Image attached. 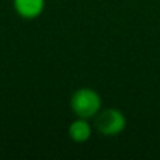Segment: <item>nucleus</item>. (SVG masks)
I'll list each match as a JSON object with an SVG mask.
<instances>
[{
  "label": "nucleus",
  "mask_w": 160,
  "mask_h": 160,
  "mask_svg": "<svg viewBox=\"0 0 160 160\" xmlns=\"http://www.w3.org/2000/svg\"><path fill=\"white\" fill-rule=\"evenodd\" d=\"M70 108L79 118H94L101 111V97L93 88L82 87L72 94Z\"/></svg>",
  "instance_id": "f257e3e1"
},
{
  "label": "nucleus",
  "mask_w": 160,
  "mask_h": 160,
  "mask_svg": "<svg viewBox=\"0 0 160 160\" xmlns=\"http://www.w3.org/2000/svg\"><path fill=\"white\" fill-rule=\"evenodd\" d=\"M96 129L104 136L119 135L127 128V117L118 108H105L96 117Z\"/></svg>",
  "instance_id": "f03ea898"
},
{
  "label": "nucleus",
  "mask_w": 160,
  "mask_h": 160,
  "mask_svg": "<svg viewBox=\"0 0 160 160\" xmlns=\"http://www.w3.org/2000/svg\"><path fill=\"white\" fill-rule=\"evenodd\" d=\"M13 2L16 13L25 20L39 17L45 8V0H13Z\"/></svg>",
  "instance_id": "7ed1b4c3"
},
{
  "label": "nucleus",
  "mask_w": 160,
  "mask_h": 160,
  "mask_svg": "<svg viewBox=\"0 0 160 160\" xmlns=\"http://www.w3.org/2000/svg\"><path fill=\"white\" fill-rule=\"evenodd\" d=\"M68 132H69V138L73 142H76V143H84V142H87L90 139L93 129H91V125L88 124V119L76 117L75 121L69 125Z\"/></svg>",
  "instance_id": "20e7f679"
}]
</instances>
